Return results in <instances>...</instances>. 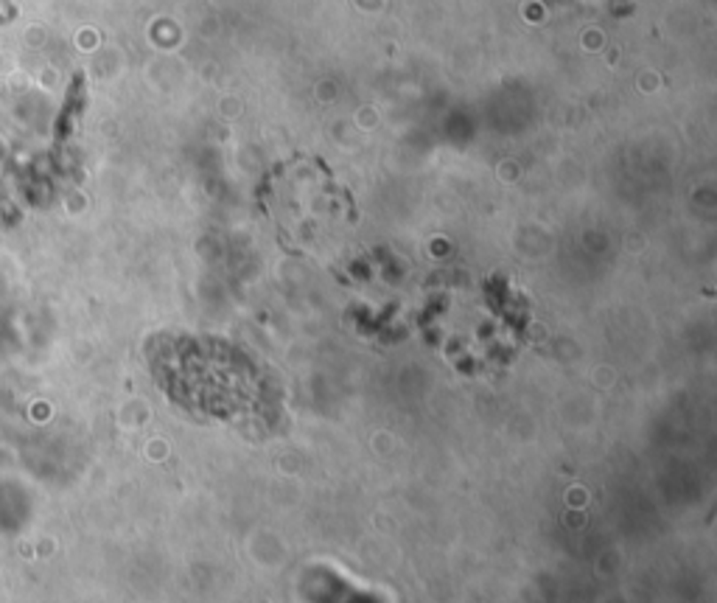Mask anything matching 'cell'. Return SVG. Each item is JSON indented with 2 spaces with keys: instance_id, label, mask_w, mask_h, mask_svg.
I'll use <instances>...</instances> for the list:
<instances>
[{
  "instance_id": "cell-1",
  "label": "cell",
  "mask_w": 717,
  "mask_h": 603,
  "mask_svg": "<svg viewBox=\"0 0 717 603\" xmlns=\"http://www.w3.org/2000/svg\"><path fill=\"white\" fill-rule=\"evenodd\" d=\"M157 370L171 399L200 416L239 418L253 413L264 396L253 365L222 345H177Z\"/></svg>"
}]
</instances>
